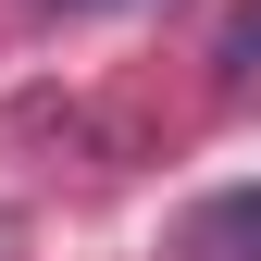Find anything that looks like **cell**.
Listing matches in <instances>:
<instances>
[{
	"mask_svg": "<svg viewBox=\"0 0 261 261\" xmlns=\"http://www.w3.org/2000/svg\"><path fill=\"white\" fill-rule=\"evenodd\" d=\"M174 261H261V187H224L174 224Z\"/></svg>",
	"mask_w": 261,
	"mask_h": 261,
	"instance_id": "6da1fadb",
	"label": "cell"
},
{
	"mask_svg": "<svg viewBox=\"0 0 261 261\" xmlns=\"http://www.w3.org/2000/svg\"><path fill=\"white\" fill-rule=\"evenodd\" d=\"M212 87L237 100V87H261V0H237L224 13V38H212Z\"/></svg>",
	"mask_w": 261,
	"mask_h": 261,
	"instance_id": "7a4b0ae2",
	"label": "cell"
},
{
	"mask_svg": "<svg viewBox=\"0 0 261 261\" xmlns=\"http://www.w3.org/2000/svg\"><path fill=\"white\" fill-rule=\"evenodd\" d=\"M13 249H25V212H0V261H13Z\"/></svg>",
	"mask_w": 261,
	"mask_h": 261,
	"instance_id": "3957f363",
	"label": "cell"
},
{
	"mask_svg": "<svg viewBox=\"0 0 261 261\" xmlns=\"http://www.w3.org/2000/svg\"><path fill=\"white\" fill-rule=\"evenodd\" d=\"M124 13H162V0H124Z\"/></svg>",
	"mask_w": 261,
	"mask_h": 261,
	"instance_id": "277c9868",
	"label": "cell"
}]
</instances>
